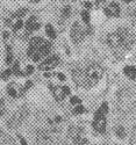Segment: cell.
Here are the masks:
<instances>
[{"label":"cell","mask_w":136,"mask_h":145,"mask_svg":"<svg viewBox=\"0 0 136 145\" xmlns=\"http://www.w3.org/2000/svg\"><path fill=\"white\" fill-rule=\"evenodd\" d=\"M53 93H54V96H55V99L58 100V101H62V100H64L65 98V93L63 91V87H53Z\"/></svg>","instance_id":"cell-11"},{"label":"cell","mask_w":136,"mask_h":145,"mask_svg":"<svg viewBox=\"0 0 136 145\" xmlns=\"http://www.w3.org/2000/svg\"><path fill=\"white\" fill-rule=\"evenodd\" d=\"M23 26V22H22V20L21 19H18V21L13 25V30L14 31H18L19 29H21V27Z\"/></svg>","instance_id":"cell-18"},{"label":"cell","mask_w":136,"mask_h":145,"mask_svg":"<svg viewBox=\"0 0 136 145\" xmlns=\"http://www.w3.org/2000/svg\"><path fill=\"white\" fill-rule=\"evenodd\" d=\"M70 14H71V7L70 6H65L63 8V10H62V15H63L64 19H66V18L70 16Z\"/></svg>","instance_id":"cell-16"},{"label":"cell","mask_w":136,"mask_h":145,"mask_svg":"<svg viewBox=\"0 0 136 145\" xmlns=\"http://www.w3.org/2000/svg\"><path fill=\"white\" fill-rule=\"evenodd\" d=\"M4 39H5V40H6V39H8V33H7V31H5V33H4Z\"/></svg>","instance_id":"cell-35"},{"label":"cell","mask_w":136,"mask_h":145,"mask_svg":"<svg viewBox=\"0 0 136 145\" xmlns=\"http://www.w3.org/2000/svg\"><path fill=\"white\" fill-rule=\"evenodd\" d=\"M7 92H8V94L12 96V98H15V96H18V93H16V89L13 87V86H8V88H7Z\"/></svg>","instance_id":"cell-20"},{"label":"cell","mask_w":136,"mask_h":145,"mask_svg":"<svg viewBox=\"0 0 136 145\" xmlns=\"http://www.w3.org/2000/svg\"><path fill=\"white\" fill-rule=\"evenodd\" d=\"M45 33H47V35L49 36V37L53 39V40L56 37V31H55V29L53 28L51 25H47L45 26Z\"/></svg>","instance_id":"cell-14"},{"label":"cell","mask_w":136,"mask_h":145,"mask_svg":"<svg viewBox=\"0 0 136 145\" xmlns=\"http://www.w3.org/2000/svg\"><path fill=\"white\" fill-rule=\"evenodd\" d=\"M56 121H57V122H60V121H62V117H59V116L56 117Z\"/></svg>","instance_id":"cell-36"},{"label":"cell","mask_w":136,"mask_h":145,"mask_svg":"<svg viewBox=\"0 0 136 145\" xmlns=\"http://www.w3.org/2000/svg\"><path fill=\"white\" fill-rule=\"evenodd\" d=\"M123 1H125V3H131L133 0H123Z\"/></svg>","instance_id":"cell-39"},{"label":"cell","mask_w":136,"mask_h":145,"mask_svg":"<svg viewBox=\"0 0 136 145\" xmlns=\"http://www.w3.org/2000/svg\"><path fill=\"white\" fill-rule=\"evenodd\" d=\"M86 77H87L89 81L92 82V84H95L97 81H99L102 76H104V70L100 65H98V64H91L89 65L87 70H86Z\"/></svg>","instance_id":"cell-1"},{"label":"cell","mask_w":136,"mask_h":145,"mask_svg":"<svg viewBox=\"0 0 136 145\" xmlns=\"http://www.w3.org/2000/svg\"><path fill=\"white\" fill-rule=\"evenodd\" d=\"M27 13V9L26 8H22V9H20V10H18L16 13H14L13 14V18H16V19H20V18H22L24 14Z\"/></svg>","instance_id":"cell-17"},{"label":"cell","mask_w":136,"mask_h":145,"mask_svg":"<svg viewBox=\"0 0 136 145\" xmlns=\"http://www.w3.org/2000/svg\"><path fill=\"white\" fill-rule=\"evenodd\" d=\"M58 62H59L58 57H57V56H53V57H50V58L45 59L42 64H40L39 69H40V70H42V71H49V70H53V69H55V67L58 65Z\"/></svg>","instance_id":"cell-6"},{"label":"cell","mask_w":136,"mask_h":145,"mask_svg":"<svg viewBox=\"0 0 136 145\" xmlns=\"http://www.w3.org/2000/svg\"><path fill=\"white\" fill-rule=\"evenodd\" d=\"M58 78H59L60 80H65V76L62 74V73H58Z\"/></svg>","instance_id":"cell-33"},{"label":"cell","mask_w":136,"mask_h":145,"mask_svg":"<svg viewBox=\"0 0 136 145\" xmlns=\"http://www.w3.org/2000/svg\"><path fill=\"white\" fill-rule=\"evenodd\" d=\"M86 142H87V140L84 139V138H80V137H77V138H76V143H77L78 145H83V144H85Z\"/></svg>","instance_id":"cell-27"},{"label":"cell","mask_w":136,"mask_h":145,"mask_svg":"<svg viewBox=\"0 0 136 145\" xmlns=\"http://www.w3.org/2000/svg\"><path fill=\"white\" fill-rule=\"evenodd\" d=\"M12 74V71L11 70H6V71H4L3 72V74H1V78L4 79V80H6V79H8L9 78V76Z\"/></svg>","instance_id":"cell-24"},{"label":"cell","mask_w":136,"mask_h":145,"mask_svg":"<svg viewBox=\"0 0 136 145\" xmlns=\"http://www.w3.org/2000/svg\"><path fill=\"white\" fill-rule=\"evenodd\" d=\"M43 40L41 37H37V36H35V37H33L30 40V43H29V49H28V56L32 57L36 51H37L41 45L43 44Z\"/></svg>","instance_id":"cell-7"},{"label":"cell","mask_w":136,"mask_h":145,"mask_svg":"<svg viewBox=\"0 0 136 145\" xmlns=\"http://www.w3.org/2000/svg\"><path fill=\"white\" fill-rule=\"evenodd\" d=\"M116 34L119 35V37L121 40V44L125 49H130L133 46L135 39H134V35L130 33V30L126 29V28H119Z\"/></svg>","instance_id":"cell-2"},{"label":"cell","mask_w":136,"mask_h":145,"mask_svg":"<svg viewBox=\"0 0 136 145\" xmlns=\"http://www.w3.org/2000/svg\"><path fill=\"white\" fill-rule=\"evenodd\" d=\"M50 49H51V44L49 43V42H43V44L41 45V48L39 49V52L41 54V56L42 57H44V56H47L49 52H50Z\"/></svg>","instance_id":"cell-12"},{"label":"cell","mask_w":136,"mask_h":145,"mask_svg":"<svg viewBox=\"0 0 136 145\" xmlns=\"http://www.w3.org/2000/svg\"><path fill=\"white\" fill-rule=\"evenodd\" d=\"M12 59H13V55L11 52V48L7 46V57H6V63L7 64H11L12 63Z\"/></svg>","instance_id":"cell-21"},{"label":"cell","mask_w":136,"mask_h":145,"mask_svg":"<svg viewBox=\"0 0 136 145\" xmlns=\"http://www.w3.org/2000/svg\"><path fill=\"white\" fill-rule=\"evenodd\" d=\"M107 43L108 45L112 48V49H119V48L122 45L121 44V40L119 37V35L116 33L114 34H109L108 37H107Z\"/></svg>","instance_id":"cell-8"},{"label":"cell","mask_w":136,"mask_h":145,"mask_svg":"<svg viewBox=\"0 0 136 145\" xmlns=\"http://www.w3.org/2000/svg\"><path fill=\"white\" fill-rule=\"evenodd\" d=\"M105 14L107 16H119L120 14V7L116 3H110L105 8Z\"/></svg>","instance_id":"cell-9"},{"label":"cell","mask_w":136,"mask_h":145,"mask_svg":"<svg viewBox=\"0 0 136 145\" xmlns=\"http://www.w3.org/2000/svg\"><path fill=\"white\" fill-rule=\"evenodd\" d=\"M39 1H41V0H32V3H39Z\"/></svg>","instance_id":"cell-38"},{"label":"cell","mask_w":136,"mask_h":145,"mask_svg":"<svg viewBox=\"0 0 136 145\" xmlns=\"http://www.w3.org/2000/svg\"><path fill=\"white\" fill-rule=\"evenodd\" d=\"M63 91H64V93L68 95V94H70V88L68 87V86H63Z\"/></svg>","instance_id":"cell-31"},{"label":"cell","mask_w":136,"mask_h":145,"mask_svg":"<svg viewBox=\"0 0 136 145\" xmlns=\"http://www.w3.org/2000/svg\"><path fill=\"white\" fill-rule=\"evenodd\" d=\"M13 72L16 74V76H20L21 72H20V69H19V62H15L14 63V66H13Z\"/></svg>","instance_id":"cell-23"},{"label":"cell","mask_w":136,"mask_h":145,"mask_svg":"<svg viewBox=\"0 0 136 145\" xmlns=\"http://www.w3.org/2000/svg\"><path fill=\"white\" fill-rule=\"evenodd\" d=\"M30 86H32V81H27V84H26V86H24L23 91H27V89H28Z\"/></svg>","instance_id":"cell-30"},{"label":"cell","mask_w":136,"mask_h":145,"mask_svg":"<svg viewBox=\"0 0 136 145\" xmlns=\"http://www.w3.org/2000/svg\"><path fill=\"white\" fill-rule=\"evenodd\" d=\"M81 18H83V20H84L85 23H89L90 22V13H89L87 10H83L81 12Z\"/></svg>","instance_id":"cell-19"},{"label":"cell","mask_w":136,"mask_h":145,"mask_svg":"<svg viewBox=\"0 0 136 145\" xmlns=\"http://www.w3.org/2000/svg\"><path fill=\"white\" fill-rule=\"evenodd\" d=\"M72 78L75 80V82L79 86H85V87L90 86V81L87 77H86V73H84L80 69H75L72 71Z\"/></svg>","instance_id":"cell-4"},{"label":"cell","mask_w":136,"mask_h":145,"mask_svg":"<svg viewBox=\"0 0 136 145\" xmlns=\"http://www.w3.org/2000/svg\"><path fill=\"white\" fill-rule=\"evenodd\" d=\"M115 134H116L118 137H120V138H125V137H126V130H125V128H123V127L119 125V127L115 128Z\"/></svg>","instance_id":"cell-15"},{"label":"cell","mask_w":136,"mask_h":145,"mask_svg":"<svg viewBox=\"0 0 136 145\" xmlns=\"http://www.w3.org/2000/svg\"><path fill=\"white\" fill-rule=\"evenodd\" d=\"M70 35H71V39H72L73 43H80L84 40L85 31H84V29L81 28V26L79 25L78 22H75L73 23V26H72V28H71Z\"/></svg>","instance_id":"cell-3"},{"label":"cell","mask_w":136,"mask_h":145,"mask_svg":"<svg viewBox=\"0 0 136 145\" xmlns=\"http://www.w3.org/2000/svg\"><path fill=\"white\" fill-rule=\"evenodd\" d=\"M125 74L129 78V79H136V67L134 66H126L123 69Z\"/></svg>","instance_id":"cell-13"},{"label":"cell","mask_w":136,"mask_h":145,"mask_svg":"<svg viewBox=\"0 0 136 145\" xmlns=\"http://www.w3.org/2000/svg\"><path fill=\"white\" fill-rule=\"evenodd\" d=\"M26 29H27V31H34V30L40 29V23L36 22V18L35 16H32L26 22Z\"/></svg>","instance_id":"cell-10"},{"label":"cell","mask_w":136,"mask_h":145,"mask_svg":"<svg viewBox=\"0 0 136 145\" xmlns=\"http://www.w3.org/2000/svg\"><path fill=\"white\" fill-rule=\"evenodd\" d=\"M72 1H76V0H72Z\"/></svg>","instance_id":"cell-40"},{"label":"cell","mask_w":136,"mask_h":145,"mask_svg":"<svg viewBox=\"0 0 136 145\" xmlns=\"http://www.w3.org/2000/svg\"><path fill=\"white\" fill-rule=\"evenodd\" d=\"M20 142H21V145H27V143H26V140H24L22 137L20 138Z\"/></svg>","instance_id":"cell-34"},{"label":"cell","mask_w":136,"mask_h":145,"mask_svg":"<svg viewBox=\"0 0 136 145\" xmlns=\"http://www.w3.org/2000/svg\"><path fill=\"white\" fill-rule=\"evenodd\" d=\"M133 15L136 18V7H135V9H134V12H133Z\"/></svg>","instance_id":"cell-37"},{"label":"cell","mask_w":136,"mask_h":145,"mask_svg":"<svg viewBox=\"0 0 136 145\" xmlns=\"http://www.w3.org/2000/svg\"><path fill=\"white\" fill-rule=\"evenodd\" d=\"M41 57H42V56H41V54H40V52H39V50H37V51H36V52L32 56V59L34 60V62H37V60H40V58H41Z\"/></svg>","instance_id":"cell-25"},{"label":"cell","mask_w":136,"mask_h":145,"mask_svg":"<svg viewBox=\"0 0 136 145\" xmlns=\"http://www.w3.org/2000/svg\"><path fill=\"white\" fill-rule=\"evenodd\" d=\"M85 112V108L83 107V106H77L76 108H75V110H73V113H75L76 115H78V114H83Z\"/></svg>","instance_id":"cell-22"},{"label":"cell","mask_w":136,"mask_h":145,"mask_svg":"<svg viewBox=\"0 0 136 145\" xmlns=\"http://www.w3.org/2000/svg\"><path fill=\"white\" fill-rule=\"evenodd\" d=\"M84 6H85L86 8H87V9H91V7H92V4H91V3H89V1H86V3L84 4Z\"/></svg>","instance_id":"cell-32"},{"label":"cell","mask_w":136,"mask_h":145,"mask_svg":"<svg viewBox=\"0 0 136 145\" xmlns=\"http://www.w3.org/2000/svg\"><path fill=\"white\" fill-rule=\"evenodd\" d=\"M93 128L98 132H104L106 129V115L102 114L101 112H97L93 121Z\"/></svg>","instance_id":"cell-5"},{"label":"cell","mask_w":136,"mask_h":145,"mask_svg":"<svg viewBox=\"0 0 136 145\" xmlns=\"http://www.w3.org/2000/svg\"><path fill=\"white\" fill-rule=\"evenodd\" d=\"M105 3H106V0H95V5H97L98 7H101Z\"/></svg>","instance_id":"cell-29"},{"label":"cell","mask_w":136,"mask_h":145,"mask_svg":"<svg viewBox=\"0 0 136 145\" xmlns=\"http://www.w3.org/2000/svg\"><path fill=\"white\" fill-rule=\"evenodd\" d=\"M70 102H71V105H77V103H80V99L77 98V96H72L70 99Z\"/></svg>","instance_id":"cell-26"},{"label":"cell","mask_w":136,"mask_h":145,"mask_svg":"<svg viewBox=\"0 0 136 145\" xmlns=\"http://www.w3.org/2000/svg\"><path fill=\"white\" fill-rule=\"evenodd\" d=\"M33 72H34V67L32 65H28L27 69H26V74H32Z\"/></svg>","instance_id":"cell-28"}]
</instances>
